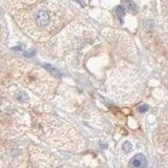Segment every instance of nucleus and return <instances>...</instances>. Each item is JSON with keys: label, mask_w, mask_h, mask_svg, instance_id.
<instances>
[{"label": "nucleus", "mask_w": 168, "mask_h": 168, "mask_svg": "<svg viewBox=\"0 0 168 168\" xmlns=\"http://www.w3.org/2000/svg\"><path fill=\"white\" fill-rule=\"evenodd\" d=\"M131 168H145L147 166V160L144 155H136L129 162Z\"/></svg>", "instance_id": "obj_1"}, {"label": "nucleus", "mask_w": 168, "mask_h": 168, "mask_svg": "<svg viewBox=\"0 0 168 168\" xmlns=\"http://www.w3.org/2000/svg\"><path fill=\"white\" fill-rule=\"evenodd\" d=\"M36 22L39 26H45L50 22V15L45 10H39L36 16Z\"/></svg>", "instance_id": "obj_2"}, {"label": "nucleus", "mask_w": 168, "mask_h": 168, "mask_svg": "<svg viewBox=\"0 0 168 168\" xmlns=\"http://www.w3.org/2000/svg\"><path fill=\"white\" fill-rule=\"evenodd\" d=\"M27 94H25V92H19L18 94H17V99L19 100V101H21V102H25V101H27Z\"/></svg>", "instance_id": "obj_3"}, {"label": "nucleus", "mask_w": 168, "mask_h": 168, "mask_svg": "<svg viewBox=\"0 0 168 168\" xmlns=\"http://www.w3.org/2000/svg\"><path fill=\"white\" fill-rule=\"evenodd\" d=\"M131 148H132V145H131V143L130 142H125L123 144V149L125 150L126 152H128V151H130L131 150Z\"/></svg>", "instance_id": "obj_4"}, {"label": "nucleus", "mask_w": 168, "mask_h": 168, "mask_svg": "<svg viewBox=\"0 0 168 168\" xmlns=\"http://www.w3.org/2000/svg\"><path fill=\"white\" fill-rule=\"evenodd\" d=\"M148 109H149V107H148L147 105H145V104L140 105V106H139V111H140L141 113H146V111H148Z\"/></svg>", "instance_id": "obj_5"}, {"label": "nucleus", "mask_w": 168, "mask_h": 168, "mask_svg": "<svg viewBox=\"0 0 168 168\" xmlns=\"http://www.w3.org/2000/svg\"><path fill=\"white\" fill-rule=\"evenodd\" d=\"M124 8H122V6H119V8H117V14H118V16L120 17L121 19H122V17L124 16Z\"/></svg>", "instance_id": "obj_6"}]
</instances>
